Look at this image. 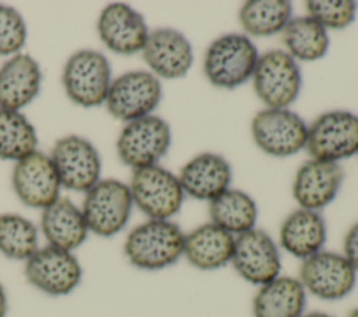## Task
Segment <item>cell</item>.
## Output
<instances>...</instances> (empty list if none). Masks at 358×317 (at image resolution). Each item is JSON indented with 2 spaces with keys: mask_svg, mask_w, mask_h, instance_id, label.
<instances>
[{
  "mask_svg": "<svg viewBox=\"0 0 358 317\" xmlns=\"http://www.w3.org/2000/svg\"><path fill=\"white\" fill-rule=\"evenodd\" d=\"M35 127L20 112L0 108V158L20 161L36 151Z\"/></svg>",
  "mask_w": 358,
  "mask_h": 317,
  "instance_id": "83f0119b",
  "label": "cell"
},
{
  "mask_svg": "<svg viewBox=\"0 0 358 317\" xmlns=\"http://www.w3.org/2000/svg\"><path fill=\"white\" fill-rule=\"evenodd\" d=\"M178 179L183 193L197 200L211 201L229 189L232 170L221 155L203 152L180 169Z\"/></svg>",
  "mask_w": 358,
  "mask_h": 317,
  "instance_id": "d6986e66",
  "label": "cell"
},
{
  "mask_svg": "<svg viewBox=\"0 0 358 317\" xmlns=\"http://www.w3.org/2000/svg\"><path fill=\"white\" fill-rule=\"evenodd\" d=\"M41 68L35 59L17 53L0 67V108L20 112L41 88Z\"/></svg>",
  "mask_w": 358,
  "mask_h": 317,
  "instance_id": "ffe728a7",
  "label": "cell"
},
{
  "mask_svg": "<svg viewBox=\"0 0 358 317\" xmlns=\"http://www.w3.org/2000/svg\"><path fill=\"white\" fill-rule=\"evenodd\" d=\"M38 229L22 215H0V253L11 260L27 261L36 250Z\"/></svg>",
  "mask_w": 358,
  "mask_h": 317,
  "instance_id": "f1b7e54d",
  "label": "cell"
},
{
  "mask_svg": "<svg viewBox=\"0 0 358 317\" xmlns=\"http://www.w3.org/2000/svg\"><path fill=\"white\" fill-rule=\"evenodd\" d=\"M7 314V295L4 286L0 282V317H6Z\"/></svg>",
  "mask_w": 358,
  "mask_h": 317,
  "instance_id": "d6a6232c",
  "label": "cell"
},
{
  "mask_svg": "<svg viewBox=\"0 0 358 317\" xmlns=\"http://www.w3.org/2000/svg\"><path fill=\"white\" fill-rule=\"evenodd\" d=\"M141 52L151 71L168 80L186 75L193 63L190 42L182 32L172 28L151 31Z\"/></svg>",
  "mask_w": 358,
  "mask_h": 317,
  "instance_id": "ac0fdd59",
  "label": "cell"
},
{
  "mask_svg": "<svg viewBox=\"0 0 358 317\" xmlns=\"http://www.w3.org/2000/svg\"><path fill=\"white\" fill-rule=\"evenodd\" d=\"M208 214L214 225L238 236L255 228L257 207L253 198L245 191L227 189L210 201Z\"/></svg>",
  "mask_w": 358,
  "mask_h": 317,
  "instance_id": "d4e9b609",
  "label": "cell"
},
{
  "mask_svg": "<svg viewBox=\"0 0 358 317\" xmlns=\"http://www.w3.org/2000/svg\"><path fill=\"white\" fill-rule=\"evenodd\" d=\"M234 246V235L208 222L185 235L183 256L194 268L213 271L231 263Z\"/></svg>",
  "mask_w": 358,
  "mask_h": 317,
  "instance_id": "44dd1931",
  "label": "cell"
},
{
  "mask_svg": "<svg viewBox=\"0 0 358 317\" xmlns=\"http://www.w3.org/2000/svg\"><path fill=\"white\" fill-rule=\"evenodd\" d=\"M169 124L154 115L127 121L120 131L116 149L120 161L136 169L157 165L171 145Z\"/></svg>",
  "mask_w": 358,
  "mask_h": 317,
  "instance_id": "52a82bcc",
  "label": "cell"
},
{
  "mask_svg": "<svg viewBox=\"0 0 358 317\" xmlns=\"http://www.w3.org/2000/svg\"><path fill=\"white\" fill-rule=\"evenodd\" d=\"M129 189L133 204L150 219H169L185 197L179 179L159 165L136 169Z\"/></svg>",
  "mask_w": 358,
  "mask_h": 317,
  "instance_id": "8992f818",
  "label": "cell"
},
{
  "mask_svg": "<svg viewBox=\"0 0 358 317\" xmlns=\"http://www.w3.org/2000/svg\"><path fill=\"white\" fill-rule=\"evenodd\" d=\"M24 275L38 290L49 296H64L80 285L83 270L73 251L48 244L25 261Z\"/></svg>",
  "mask_w": 358,
  "mask_h": 317,
  "instance_id": "9c48e42d",
  "label": "cell"
},
{
  "mask_svg": "<svg viewBox=\"0 0 358 317\" xmlns=\"http://www.w3.org/2000/svg\"><path fill=\"white\" fill-rule=\"evenodd\" d=\"M133 207L127 184L116 179L96 182L85 194L81 212L91 233L110 237L127 223Z\"/></svg>",
  "mask_w": 358,
  "mask_h": 317,
  "instance_id": "3957f363",
  "label": "cell"
},
{
  "mask_svg": "<svg viewBox=\"0 0 358 317\" xmlns=\"http://www.w3.org/2000/svg\"><path fill=\"white\" fill-rule=\"evenodd\" d=\"M256 145L273 156H289L305 148L308 126L289 109H263L252 120Z\"/></svg>",
  "mask_w": 358,
  "mask_h": 317,
  "instance_id": "7c38bea8",
  "label": "cell"
},
{
  "mask_svg": "<svg viewBox=\"0 0 358 317\" xmlns=\"http://www.w3.org/2000/svg\"><path fill=\"white\" fill-rule=\"evenodd\" d=\"M50 159L60 184L74 191H88L101 175V158L95 147L78 135H66L52 148Z\"/></svg>",
  "mask_w": 358,
  "mask_h": 317,
  "instance_id": "4fadbf2b",
  "label": "cell"
},
{
  "mask_svg": "<svg viewBox=\"0 0 358 317\" xmlns=\"http://www.w3.org/2000/svg\"><path fill=\"white\" fill-rule=\"evenodd\" d=\"M41 229L49 246L67 251L78 249L90 232L81 209L66 197L42 209Z\"/></svg>",
  "mask_w": 358,
  "mask_h": 317,
  "instance_id": "7402d4cb",
  "label": "cell"
},
{
  "mask_svg": "<svg viewBox=\"0 0 358 317\" xmlns=\"http://www.w3.org/2000/svg\"><path fill=\"white\" fill-rule=\"evenodd\" d=\"M235 271L253 285H264L280 275L281 257L273 237L257 228L235 236L231 260Z\"/></svg>",
  "mask_w": 358,
  "mask_h": 317,
  "instance_id": "5bb4252c",
  "label": "cell"
},
{
  "mask_svg": "<svg viewBox=\"0 0 358 317\" xmlns=\"http://www.w3.org/2000/svg\"><path fill=\"white\" fill-rule=\"evenodd\" d=\"M62 81L67 96L83 108L105 103L110 87V64L96 50H78L64 64Z\"/></svg>",
  "mask_w": 358,
  "mask_h": 317,
  "instance_id": "277c9868",
  "label": "cell"
},
{
  "mask_svg": "<svg viewBox=\"0 0 358 317\" xmlns=\"http://www.w3.org/2000/svg\"><path fill=\"white\" fill-rule=\"evenodd\" d=\"M185 233L169 219H148L131 229L124 240L127 261L145 271L164 270L183 256Z\"/></svg>",
  "mask_w": 358,
  "mask_h": 317,
  "instance_id": "6da1fadb",
  "label": "cell"
},
{
  "mask_svg": "<svg viewBox=\"0 0 358 317\" xmlns=\"http://www.w3.org/2000/svg\"><path fill=\"white\" fill-rule=\"evenodd\" d=\"M306 151L312 159L337 162L358 152V116L347 110L320 115L308 127Z\"/></svg>",
  "mask_w": 358,
  "mask_h": 317,
  "instance_id": "ba28073f",
  "label": "cell"
},
{
  "mask_svg": "<svg viewBox=\"0 0 358 317\" xmlns=\"http://www.w3.org/2000/svg\"><path fill=\"white\" fill-rule=\"evenodd\" d=\"M96 28L103 45L119 54L143 50L150 34L143 15L124 3L108 4L99 14Z\"/></svg>",
  "mask_w": 358,
  "mask_h": 317,
  "instance_id": "2e32d148",
  "label": "cell"
},
{
  "mask_svg": "<svg viewBox=\"0 0 358 317\" xmlns=\"http://www.w3.org/2000/svg\"><path fill=\"white\" fill-rule=\"evenodd\" d=\"M257 59V49L248 36L228 34L210 43L204 54L203 68L213 85L234 89L252 77Z\"/></svg>",
  "mask_w": 358,
  "mask_h": 317,
  "instance_id": "7a4b0ae2",
  "label": "cell"
},
{
  "mask_svg": "<svg viewBox=\"0 0 358 317\" xmlns=\"http://www.w3.org/2000/svg\"><path fill=\"white\" fill-rule=\"evenodd\" d=\"M281 32L287 53L292 59L313 61L323 57L329 49L327 31L310 17L291 18Z\"/></svg>",
  "mask_w": 358,
  "mask_h": 317,
  "instance_id": "484cf974",
  "label": "cell"
},
{
  "mask_svg": "<svg viewBox=\"0 0 358 317\" xmlns=\"http://www.w3.org/2000/svg\"><path fill=\"white\" fill-rule=\"evenodd\" d=\"M298 279L310 295L322 300H340L354 289L357 271L343 254L320 250L302 260Z\"/></svg>",
  "mask_w": 358,
  "mask_h": 317,
  "instance_id": "8fae6325",
  "label": "cell"
},
{
  "mask_svg": "<svg viewBox=\"0 0 358 317\" xmlns=\"http://www.w3.org/2000/svg\"><path fill=\"white\" fill-rule=\"evenodd\" d=\"M347 317H358V307L352 309V310L348 313V316H347Z\"/></svg>",
  "mask_w": 358,
  "mask_h": 317,
  "instance_id": "e575fe53",
  "label": "cell"
},
{
  "mask_svg": "<svg viewBox=\"0 0 358 317\" xmlns=\"http://www.w3.org/2000/svg\"><path fill=\"white\" fill-rule=\"evenodd\" d=\"M13 187L28 207L46 208L59 198L60 180L50 156L34 151L17 161L13 169Z\"/></svg>",
  "mask_w": 358,
  "mask_h": 317,
  "instance_id": "9a60e30c",
  "label": "cell"
},
{
  "mask_svg": "<svg viewBox=\"0 0 358 317\" xmlns=\"http://www.w3.org/2000/svg\"><path fill=\"white\" fill-rule=\"evenodd\" d=\"M252 78L256 95L270 109H287L298 98L302 84L295 59L284 50L259 56Z\"/></svg>",
  "mask_w": 358,
  "mask_h": 317,
  "instance_id": "5b68a950",
  "label": "cell"
},
{
  "mask_svg": "<svg viewBox=\"0 0 358 317\" xmlns=\"http://www.w3.org/2000/svg\"><path fill=\"white\" fill-rule=\"evenodd\" d=\"M305 6L309 17L324 29L348 27L354 21L357 11V3L352 0H309Z\"/></svg>",
  "mask_w": 358,
  "mask_h": 317,
  "instance_id": "f546056e",
  "label": "cell"
},
{
  "mask_svg": "<svg viewBox=\"0 0 358 317\" xmlns=\"http://www.w3.org/2000/svg\"><path fill=\"white\" fill-rule=\"evenodd\" d=\"M162 98L159 80L148 71H129L110 82L105 105L108 112L122 121H131L158 106Z\"/></svg>",
  "mask_w": 358,
  "mask_h": 317,
  "instance_id": "30bf717a",
  "label": "cell"
},
{
  "mask_svg": "<svg viewBox=\"0 0 358 317\" xmlns=\"http://www.w3.org/2000/svg\"><path fill=\"white\" fill-rule=\"evenodd\" d=\"M27 39L22 15L13 7L0 4V54L8 56L21 50Z\"/></svg>",
  "mask_w": 358,
  "mask_h": 317,
  "instance_id": "4dcf8cb0",
  "label": "cell"
},
{
  "mask_svg": "<svg viewBox=\"0 0 358 317\" xmlns=\"http://www.w3.org/2000/svg\"><path fill=\"white\" fill-rule=\"evenodd\" d=\"M301 317H334V316L322 313V311H310V313H303Z\"/></svg>",
  "mask_w": 358,
  "mask_h": 317,
  "instance_id": "836d02e7",
  "label": "cell"
},
{
  "mask_svg": "<svg viewBox=\"0 0 358 317\" xmlns=\"http://www.w3.org/2000/svg\"><path fill=\"white\" fill-rule=\"evenodd\" d=\"M343 256L358 272V222H355L344 236Z\"/></svg>",
  "mask_w": 358,
  "mask_h": 317,
  "instance_id": "1f68e13d",
  "label": "cell"
},
{
  "mask_svg": "<svg viewBox=\"0 0 358 317\" xmlns=\"http://www.w3.org/2000/svg\"><path fill=\"white\" fill-rule=\"evenodd\" d=\"M278 237L287 253L305 260L323 250L327 237L326 222L319 211L299 208L282 221Z\"/></svg>",
  "mask_w": 358,
  "mask_h": 317,
  "instance_id": "603a6c76",
  "label": "cell"
},
{
  "mask_svg": "<svg viewBox=\"0 0 358 317\" xmlns=\"http://www.w3.org/2000/svg\"><path fill=\"white\" fill-rule=\"evenodd\" d=\"M291 14L292 6L287 0H250L239 10V22L252 36H270L284 29Z\"/></svg>",
  "mask_w": 358,
  "mask_h": 317,
  "instance_id": "4316f807",
  "label": "cell"
},
{
  "mask_svg": "<svg viewBox=\"0 0 358 317\" xmlns=\"http://www.w3.org/2000/svg\"><path fill=\"white\" fill-rule=\"evenodd\" d=\"M344 177L337 162L310 159L303 162L295 173L292 194L303 209L319 211L337 196Z\"/></svg>",
  "mask_w": 358,
  "mask_h": 317,
  "instance_id": "e0dca14e",
  "label": "cell"
},
{
  "mask_svg": "<svg viewBox=\"0 0 358 317\" xmlns=\"http://www.w3.org/2000/svg\"><path fill=\"white\" fill-rule=\"evenodd\" d=\"M306 290L294 277L278 275L259 286L253 302V317H301L305 313Z\"/></svg>",
  "mask_w": 358,
  "mask_h": 317,
  "instance_id": "cb8c5ba5",
  "label": "cell"
}]
</instances>
